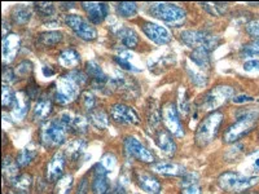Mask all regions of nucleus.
I'll return each mask as SVG.
<instances>
[{
  "instance_id": "1",
  "label": "nucleus",
  "mask_w": 259,
  "mask_h": 194,
  "mask_svg": "<svg viewBox=\"0 0 259 194\" xmlns=\"http://www.w3.org/2000/svg\"><path fill=\"white\" fill-rule=\"evenodd\" d=\"M87 74L79 70H71L64 74L56 83V93L55 100L60 105H68L74 103L79 97L80 87L87 84Z\"/></svg>"
},
{
  "instance_id": "2",
  "label": "nucleus",
  "mask_w": 259,
  "mask_h": 194,
  "mask_svg": "<svg viewBox=\"0 0 259 194\" xmlns=\"http://www.w3.org/2000/svg\"><path fill=\"white\" fill-rule=\"evenodd\" d=\"M149 12L153 17L174 26L184 24L187 18L186 11L182 7L171 3H152L149 7Z\"/></svg>"
},
{
  "instance_id": "3",
  "label": "nucleus",
  "mask_w": 259,
  "mask_h": 194,
  "mask_svg": "<svg viewBox=\"0 0 259 194\" xmlns=\"http://www.w3.org/2000/svg\"><path fill=\"white\" fill-rule=\"evenodd\" d=\"M223 123V114L221 112H212L200 123L196 131V144L198 147H206L217 137L219 128Z\"/></svg>"
},
{
  "instance_id": "4",
  "label": "nucleus",
  "mask_w": 259,
  "mask_h": 194,
  "mask_svg": "<svg viewBox=\"0 0 259 194\" xmlns=\"http://www.w3.org/2000/svg\"><path fill=\"white\" fill-rule=\"evenodd\" d=\"M68 132L69 131L66 129V127L62 124L59 118H56V119L43 123L39 136H40V141L43 145H46L47 148H57L65 141Z\"/></svg>"
},
{
  "instance_id": "5",
  "label": "nucleus",
  "mask_w": 259,
  "mask_h": 194,
  "mask_svg": "<svg viewBox=\"0 0 259 194\" xmlns=\"http://www.w3.org/2000/svg\"><path fill=\"white\" fill-rule=\"evenodd\" d=\"M258 180L259 177L256 176H247L239 172H224L219 176L218 185L226 191L240 193L253 186Z\"/></svg>"
},
{
  "instance_id": "6",
  "label": "nucleus",
  "mask_w": 259,
  "mask_h": 194,
  "mask_svg": "<svg viewBox=\"0 0 259 194\" xmlns=\"http://www.w3.org/2000/svg\"><path fill=\"white\" fill-rule=\"evenodd\" d=\"M182 41L184 44L189 45L192 48H205L207 51H214V48L217 45H219L221 40H219L218 36L212 35L210 32L206 31H200V30H187V31H183L182 35Z\"/></svg>"
},
{
  "instance_id": "7",
  "label": "nucleus",
  "mask_w": 259,
  "mask_h": 194,
  "mask_svg": "<svg viewBox=\"0 0 259 194\" xmlns=\"http://www.w3.org/2000/svg\"><path fill=\"white\" fill-rule=\"evenodd\" d=\"M233 96V88L231 85H217L211 91L207 92L201 101V109L205 112H212L231 100Z\"/></svg>"
},
{
  "instance_id": "8",
  "label": "nucleus",
  "mask_w": 259,
  "mask_h": 194,
  "mask_svg": "<svg viewBox=\"0 0 259 194\" xmlns=\"http://www.w3.org/2000/svg\"><path fill=\"white\" fill-rule=\"evenodd\" d=\"M258 118H240L236 119L235 123L226 129L223 135V141L227 144H232L244 136L249 135L254 129Z\"/></svg>"
},
{
  "instance_id": "9",
  "label": "nucleus",
  "mask_w": 259,
  "mask_h": 194,
  "mask_svg": "<svg viewBox=\"0 0 259 194\" xmlns=\"http://www.w3.org/2000/svg\"><path fill=\"white\" fill-rule=\"evenodd\" d=\"M161 118L171 135L177 136V137L184 136V129H183L182 122H180L179 110H178V106L174 103H167L166 105H163Z\"/></svg>"
},
{
  "instance_id": "10",
  "label": "nucleus",
  "mask_w": 259,
  "mask_h": 194,
  "mask_svg": "<svg viewBox=\"0 0 259 194\" xmlns=\"http://www.w3.org/2000/svg\"><path fill=\"white\" fill-rule=\"evenodd\" d=\"M123 148L127 156L133 157V158L138 159L143 163H153L154 162V156L152 154V152L148 148H145L142 144V141L134 137V136H127L124 138Z\"/></svg>"
},
{
  "instance_id": "11",
  "label": "nucleus",
  "mask_w": 259,
  "mask_h": 194,
  "mask_svg": "<svg viewBox=\"0 0 259 194\" xmlns=\"http://www.w3.org/2000/svg\"><path fill=\"white\" fill-rule=\"evenodd\" d=\"M68 26L73 30L80 39L85 41H91L95 40L97 36L96 30L94 29L91 24H89L84 18H82L80 16L77 15H69L65 18Z\"/></svg>"
},
{
  "instance_id": "12",
  "label": "nucleus",
  "mask_w": 259,
  "mask_h": 194,
  "mask_svg": "<svg viewBox=\"0 0 259 194\" xmlns=\"http://www.w3.org/2000/svg\"><path fill=\"white\" fill-rule=\"evenodd\" d=\"M59 119L62 122V124L66 127V129H68L69 132L85 133L90 126L89 119H87L84 115L70 112V110H66V112L61 113Z\"/></svg>"
},
{
  "instance_id": "13",
  "label": "nucleus",
  "mask_w": 259,
  "mask_h": 194,
  "mask_svg": "<svg viewBox=\"0 0 259 194\" xmlns=\"http://www.w3.org/2000/svg\"><path fill=\"white\" fill-rule=\"evenodd\" d=\"M110 117L119 124H139L140 118L135 109L124 104H115L110 108Z\"/></svg>"
},
{
  "instance_id": "14",
  "label": "nucleus",
  "mask_w": 259,
  "mask_h": 194,
  "mask_svg": "<svg viewBox=\"0 0 259 194\" xmlns=\"http://www.w3.org/2000/svg\"><path fill=\"white\" fill-rule=\"evenodd\" d=\"M21 47V38L17 34L9 32L2 40V56H3L4 66L13 61L17 56Z\"/></svg>"
},
{
  "instance_id": "15",
  "label": "nucleus",
  "mask_w": 259,
  "mask_h": 194,
  "mask_svg": "<svg viewBox=\"0 0 259 194\" xmlns=\"http://www.w3.org/2000/svg\"><path fill=\"white\" fill-rule=\"evenodd\" d=\"M143 31L150 40L159 45L167 44L171 41V38H172L167 29H165L161 25L153 24V22H145L143 25Z\"/></svg>"
},
{
  "instance_id": "16",
  "label": "nucleus",
  "mask_w": 259,
  "mask_h": 194,
  "mask_svg": "<svg viewBox=\"0 0 259 194\" xmlns=\"http://www.w3.org/2000/svg\"><path fill=\"white\" fill-rule=\"evenodd\" d=\"M65 162H66V157L64 156V153H56L52 157L47 167L48 181H59L61 179L65 171Z\"/></svg>"
},
{
  "instance_id": "17",
  "label": "nucleus",
  "mask_w": 259,
  "mask_h": 194,
  "mask_svg": "<svg viewBox=\"0 0 259 194\" xmlns=\"http://www.w3.org/2000/svg\"><path fill=\"white\" fill-rule=\"evenodd\" d=\"M82 7L84 8L90 21L95 25L101 24L108 16V12H109L108 4L105 3H83Z\"/></svg>"
},
{
  "instance_id": "18",
  "label": "nucleus",
  "mask_w": 259,
  "mask_h": 194,
  "mask_svg": "<svg viewBox=\"0 0 259 194\" xmlns=\"http://www.w3.org/2000/svg\"><path fill=\"white\" fill-rule=\"evenodd\" d=\"M29 96L25 92L16 93L15 104L12 106V119L15 122H22L29 113Z\"/></svg>"
},
{
  "instance_id": "19",
  "label": "nucleus",
  "mask_w": 259,
  "mask_h": 194,
  "mask_svg": "<svg viewBox=\"0 0 259 194\" xmlns=\"http://www.w3.org/2000/svg\"><path fill=\"white\" fill-rule=\"evenodd\" d=\"M108 171L101 166V163L95 166L94 180H92V191L94 194H105L109 188V181L106 177Z\"/></svg>"
},
{
  "instance_id": "20",
  "label": "nucleus",
  "mask_w": 259,
  "mask_h": 194,
  "mask_svg": "<svg viewBox=\"0 0 259 194\" xmlns=\"http://www.w3.org/2000/svg\"><path fill=\"white\" fill-rule=\"evenodd\" d=\"M136 181H138L139 186L145 190L147 193L150 194H159L161 193V182L156 179L149 172H139L136 175Z\"/></svg>"
},
{
  "instance_id": "21",
  "label": "nucleus",
  "mask_w": 259,
  "mask_h": 194,
  "mask_svg": "<svg viewBox=\"0 0 259 194\" xmlns=\"http://www.w3.org/2000/svg\"><path fill=\"white\" fill-rule=\"evenodd\" d=\"M156 142L157 147L161 149V152L166 157H174L177 152V145H175L174 138L171 136L170 132L166 131H158L156 133Z\"/></svg>"
},
{
  "instance_id": "22",
  "label": "nucleus",
  "mask_w": 259,
  "mask_h": 194,
  "mask_svg": "<svg viewBox=\"0 0 259 194\" xmlns=\"http://www.w3.org/2000/svg\"><path fill=\"white\" fill-rule=\"evenodd\" d=\"M152 170L156 174L163 175V176H183L186 175V170L183 168V166L178 165V163H170V162H159L153 165Z\"/></svg>"
},
{
  "instance_id": "23",
  "label": "nucleus",
  "mask_w": 259,
  "mask_h": 194,
  "mask_svg": "<svg viewBox=\"0 0 259 194\" xmlns=\"http://www.w3.org/2000/svg\"><path fill=\"white\" fill-rule=\"evenodd\" d=\"M85 148H87V141L84 138H74V140L69 141L65 148L64 156L70 161H78L82 157V154H84Z\"/></svg>"
},
{
  "instance_id": "24",
  "label": "nucleus",
  "mask_w": 259,
  "mask_h": 194,
  "mask_svg": "<svg viewBox=\"0 0 259 194\" xmlns=\"http://www.w3.org/2000/svg\"><path fill=\"white\" fill-rule=\"evenodd\" d=\"M59 64L65 69H74L80 64L79 53L74 48H66L59 55Z\"/></svg>"
},
{
  "instance_id": "25",
  "label": "nucleus",
  "mask_w": 259,
  "mask_h": 194,
  "mask_svg": "<svg viewBox=\"0 0 259 194\" xmlns=\"http://www.w3.org/2000/svg\"><path fill=\"white\" fill-rule=\"evenodd\" d=\"M210 51L205 48H196L189 55V60L197 66L200 70L206 71L210 68Z\"/></svg>"
},
{
  "instance_id": "26",
  "label": "nucleus",
  "mask_w": 259,
  "mask_h": 194,
  "mask_svg": "<svg viewBox=\"0 0 259 194\" xmlns=\"http://www.w3.org/2000/svg\"><path fill=\"white\" fill-rule=\"evenodd\" d=\"M85 71H87V75L94 79V82L99 85H104L108 83V78H106L105 73H104L103 69L100 68V65L95 61H89L85 65Z\"/></svg>"
},
{
  "instance_id": "27",
  "label": "nucleus",
  "mask_w": 259,
  "mask_h": 194,
  "mask_svg": "<svg viewBox=\"0 0 259 194\" xmlns=\"http://www.w3.org/2000/svg\"><path fill=\"white\" fill-rule=\"evenodd\" d=\"M117 36L122 41V44L127 48H135L139 43V36L133 29L130 27H121L117 31Z\"/></svg>"
},
{
  "instance_id": "28",
  "label": "nucleus",
  "mask_w": 259,
  "mask_h": 194,
  "mask_svg": "<svg viewBox=\"0 0 259 194\" xmlns=\"http://www.w3.org/2000/svg\"><path fill=\"white\" fill-rule=\"evenodd\" d=\"M18 168H20V166L17 165V161H15L12 157H6V158L3 159L4 179H7L11 184H12V182L18 177Z\"/></svg>"
},
{
  "instance_id": "29",
  "label": "nucleus",
  "mask_w": 259,
  "mask_h": 194,
  "mask_svg": "<svg viewBox=\"0 0 259 194\" xmlns=\"http://www.w3.org/2000/svg\"><path fill=\"white\" fill-rule=\"evenodd\" d=\"M52 110V101L50 99H40L34 106V119L35 121H45L51 114Z\"/></svg>"
},
{
  "instance_id": "30",
  "label": "nucleus",
  "mask_w": 259,
  "mask_h": 194,
  "mask_svg": "<svg viewBox=\"0 0 259 194\" xmlns=\"http://www.w3.org/2000/svg\"><path fill=\"white\" fill-rule=\"evenodd\" d=\"M36 154H38V152H36L35 147L34 145H27L18 153L17 159H16L17 165L20 167H27L29 165H31V162H34Z\"/></svg>"
},
{
  "instance_id": "31",
  "label": "nucleus",
  "mask_w": 259,
  "mask_h": 194,
  "mask_svg": "<svg viewBox=\"0 0 259 194\" xmlns=\"http://www.w3.org/2000/svg\"><path fill=\"white\" fill-rule=\"evenodd\" d=\"M62 40V34L60 31H47L39 35V43L45 47H55Z\"/></svg>"
},
{
  "instance_id": "32",
  "label": "nucleus",
  "mask_w": 259,
  "mask_h": 194,
  "mask_svg": "<svg viewBox=\"0 0 259 194\" xmlns=\"http://www.w3.org/2000/svg\"><path fill=\"white\" fill-rule=\"evenodd\" d=\"M32 179L29 175H18L17 179L12 182V186L18 194H27L31 188Z\"/></svg>"
},
{
  "instance_id": "33",
  "label": "nucleus",
  "mask_w": 259,
  "mask_h": 194,
  "mask_svg": "<svg viewBox=\"0 0 259 194\" xmlns=\"http://www.w3.org/2000/svg\"><path fill=\"white\" fill-rule=\"evenodd\" d=\"M31 18V11L27 7H16L12 12V20L18 25H25Z\"/></svg>"
},
{
  "instance_id": "34",
  "label": "nucleus",
  "mask_w": 259,
  "mask_h": 194,
  "mask_svg": "<svg viewBox=\"0 0 259 194\" xmlns=\"http://www.w3.org/2000/svg\"><path fill=\"white\" fill-rule=\"evenodd\" d=\"M90 122L94 124L97 128L104 129L108 127L109 123V119H108V115L103 112V110H92L90 113Z\"/></svg>"
},
{
  "instance_id": "35",
  "label": "nucleus",
  "mask_w": 259,
  "mask_h": 194,
  "mask_svg": "<svg viewBox=\"0 0 259 194\" xmlns=\"http://www.w3.org/2000/svg\"><path fill=\"white\" fill-rule=\"evenodd\" d=\"M117 12L121 17L131 18L138 13V6H136V3H128V2H126V3H118Z\"/></svg>"
},
{
  "instance_id": "36",
  "label": "nucleus",
  "mask_w": 259,
  "mask_h": 194,
  "mask_svg": "<svg viewBox=\"0 0 259 194\" xmlns=\"http://www.w3.org/2000/svg\"><path fill=\"white\" fill-rule=\"evenodd\" d=\"M130 59H131V55H130L128 52H126V51H124V52H122V53H119L118 56L114 57L115 62H117V64L119 65L122 69H124V70H127V71H140L138 68H136L135 65L131 64V60H130Z\"/></svg>"
},
{
  "instance_id": "37",
  "label": "nucleus",
  "mask_w": 259,
  "mask_h": 194,
  "mask_svg": "<svg viewBox=\"0 0 259 194\" xmlns=\"http://www.w3.org/2000/svg\"><path fill=\"white\" fill-rule=\"evenodd\" d=\"M73 176L71 175H65L61 179L57 181L56 190H55V194H69L70 193L71 188H73Z\"/></svg>"
},
{
  "instance_id": "38",
  "label": "nucleus",
  "mask_w": 259,
  "mask_h": 194,
  "mask_svg": "<svg viewBox=\"0 0 259 194\" xmlns=\"http://www.w3.org/2000/svg\"><path fill=\"white\" fill-rule=\"evenodd\" d=\"M201 7H205V11L212 16H222L227 12L228 4L227 3H201Z\"/></svg>"
},
{
  "instance_id": "39",
  "label": "nucleus",
  "mask_w": 259,
  "mask_h": 194,
  "mask_svg": "<svg viewBox=\"0 0 259 194\" xmlns=\"http://www.w3.org/2000/svg\"><path fill=\"white\" fill-rule=\"evenodd\" d=\"M15 99L16 93L13 92L12 87L3 84V91H2V104H3V108H12L13 104H15Z\"/></svg>"
},
{
  "instance_id": "40",
  "label": "nucleus",
  "mask_w": 259,
  "mask_h": 194,
  "mask_svg": "<svg viewBox=\"0 0 259 194\" xmlns=\"http://www.w3.org/2000/svg\"><path fill=\"white\" fill-rule=\"evenodd\" d=\"M188 74L192 82L196 85H198V87H202V85L206 84L207 75L203 70H192V69H188Z\"/></svg>"
},
{
  "instance_id": "41",
  "label": "nucleus",
  "mask_w": 259,
  "mask_h": 194,
  "mask_svg": "<svg viewBox=\"0 0 259 194\" xmlns=\"http://www.w3.org/2000/svg\"><path fill=\"white\" fill-rule=\"evenodd\" d=\"M96 104H97L96 96H95L92 92L85 91L84 93L82 94V105H83V108L87 110V112L91 113L92 110H95V108H96Z\"/></svg>"
},
{
  "instance_id": "42",
  "label": "nucleus",
  "mask_w": 259,
  "mask_h": 194,
  "mask_svg": "<svg viewBox=\"0 0 259 194\" xmlns=\"http://www.w3.org/2000/svg\"><path fill=\"white\" fill-rule=\"evenodd\" d=\"M31 70H32V64L30 61H27V60H25V61L21 62L17 68L15 69V73L16 75H17V78H26L31 74Z\"/></svg>"
},
{
  "instance_id": "43",
  "label": "nucleus",
  "mask_w": 259,
  "mask_h": 194,
  "mask_svg": "<svg viewBox=\"0 0 259 194\" xmlns=\"http://www.w3.org/2000/svg\"><path fill=\"white\" fill-rule=\"evenodd\" d=\"M34 7L41 17H51L55 13V6L52 3H35Z\"/></svg>"
},
{
  "instance_id": "44",
  "label": "nucleus",
  "mask_w": 259,
  "mask_h": 194,
  "mask_svg": "<svg viewBox=\"0 0 259 194\" xmlns=\"http://www.w3.org/2000/svg\"><path fill=\"white\" fill-rule=\"evenodd\" d=\"M178 110H179V113L183 117H187V114H188L189 112L188 101H187V93L186 91H184V88H180L179 101H178Z\"/></svg>"
},
{
  "instance_id": "45",
  "label": "nucleus",
  "mask_w": 259,
  "mask_h": 194,
  "mask_svg": "<svg viewBox=\"0 0 259 194\" xmlns=\"http://www.w3.org/2000/svg\"><path fill=\"white\" fill-rule=\"evenodd\" d=\"M100 163L101 166L109 172V171L114 170L115 166H117V158H115L114 154H105V156L101 158Z\"/></svg>"
},
{
  "instance_id": "46",
  "label": "nucleus",
  "mask_w": 259,
  "mask_h": 194,
  "mask_svg": "<svg viewBox=\"0 0 259 194\" xmlns=\"http://www.w3.org/2000/svg\"><path fill=\"white\" fill-rule=\"evenodd\" d=\"M153 100H150V105H149V123L152 127H157L158 126V122H159V113L157 110L156 105L152 103Z\"/></svg>"
},
{
  "instance_id": "47",
  "label": "nucleus",
  "mask_w": 259,
  "mask_h": 194,
  "mask_svg": "<svg viewBox=\"0 0 259 194\" xmlns=\"http://www.w3.org/2000/svg\"><path fill=\"white\" fill-rule=\"evenodd\" d=\"M16 79H17V75H16L15 70H12V69H9V68H7V66H4L3 84L12 85L13 83L16 82Z\"/></svg>"
},
{
  "instance_id": "48",
  "label": "nucleus",
  "mask_w": 259,
  "mask_h": 194,
  "mask_svg": "<svg viewBox=\"0 0 259 194\" xmlns=\"http://www.w3.org/2000/svg\"><path fill=\"white\" fill-rule=\"evenodd\" d=\"M244 53L246 56H255L259 55V39L250 41L249 44H246L244 47Z\"/></svg>"
},
{
  "instance_id": "49",
  "label": "nucleus",
  "mask_w": 259,
  "mask_h": 194,
  "mask_svg": "<svg viewBox=\"0 0 259 194\" xmlns=\"http://www.w3.org/2000/svg\"><path fill=\"white\" fill-rule=\"evenodd\" d=\"M247 168L251 172H259V152H255L247 158Z\"/></svg>"
},
{
  "instance_id": "50",
  "label": "nucleus",
  "mask_w": 259,
  "mask_h": 194,
  "mask_svg": "<svg viewBox=\"0 0 259 194\" xmlns=\"http://www.w3.org/2000/svg\"><path fill=\"white\" fill-rule=\"evenodd\" d=\"M246 31L249 35L259 39V20L250 21V22L246 25Z\"/></svg>"
},
{
  "instance_id": "51",
  "label": "nucleus",
  "mask_w": 259,
  "mask_h": 194,
  "mask_svg": "<svg viewBox=\"0 0 259 194\" xmlns=\"http://www.w3.org/2000/svg\"><path fill=\"white\" fill-rule=\"evenodd\" d=\"M182 194H201V188L197 182H191L183 185Z\"/></svg>"
},
{
  "instance_id": "52",
  "label": "nucleus",
  "mask_w": 259,
  "mask_h": 194,
  "mask_svg": "<svg viewBox=\"0 0 259 194\" xmlns=\"http://www.w3.org/2000/svg\"><path fill=\"white\" fill-rule=\"evenodd\" d=\"M27 96H29V99H31V100H35L36 97H38L39 94V87L36 84H34V83H31V84H29V87H27Z\"/></svg>"
},
{
  "instance_id": "53",
  "label": "nucleus",
  "mask_w": 259,
  "mask_h": 194,
  "mask_svg": "<svg viewBox=\"0 0 259 194\" xmlns=\"http://www.w3.org/2000/svg\"><path fill=\"white\" fill-rule=\"evenodd\" d=\"M244 69L246 71L259 70V60H249L244 64Z\"/></svg>"
},
{
  "instance_id": "54",
  "label": "nucleus",
  "mask_w": 259,
  "mask_h": 194,
  "mask_svg": "<svg viewBox=\"0 0 259 194\" xmlns=\"http://www.w3.org/2000/svg\"><path fill=\"white\" fill-rule=\"evenodd\" d=\"M87 189H89V180H87V177H83L80 180L79 185H78L77 194H87Z\"/></svg>"
},
{
  "instance_id": "55",
  "label": "nucleus",
  "mask_w": 259,
  "mask_h": 194,
  "mask_svg": "<svg viewBox=\"0 0 259 194\" xmlns=\"http://www.w3.org/2000/svg\"><path fill=\"white\" fill-rule=\"evenodd\" d=\"M253 101L250 96H247V94H239V96L233 97V104H245V103H250Z\"/></svg>"
},
{
  "instance_id": "56",
  "label": "nucleus",
  "mask_w": 259,
  "mask_h": 194,
  "mask_svg": "<svg viewBox=\"0 0 259 194\" xmlns=\"http://www.w3.org/2000/svg\"><path fill=\"white\" fill-rule=\"evenodd\" d=\"M244 194H250V193H244Z\"/></svg>"
},
{
  "instance_id": "57",
  "label": "nucleus",
  "mask_w": 259,
  "mask_h": 194,
  "mask_svg": "<svg viewBox=\"0 0 259 194\" xmlns=\"http://www.w3.org/2000/svg\"><path fill=\"white\" fill-rule=\"evenodd\" d=\"M258 138H259V135H258Z\"/></svg>"
}]
</instances>
